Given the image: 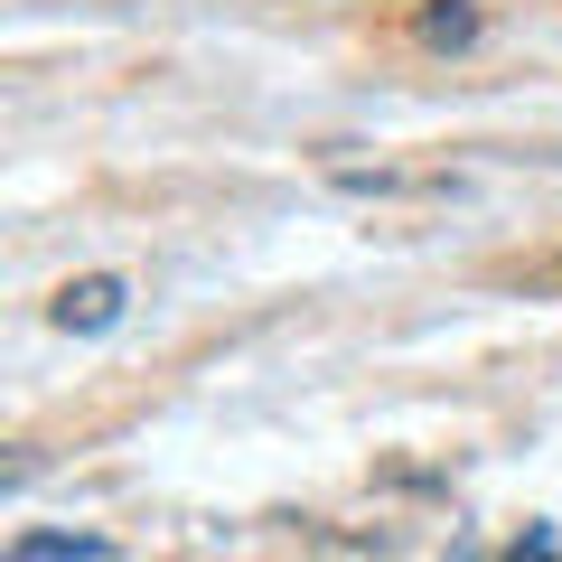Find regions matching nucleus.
Segmentation results:
<instances>
[{
	"mask_svg": "<svg viewBox=\"0 0 562 562\" xmlns=\"http://www.w3.org/2000/svg\"><path fill=\"white\" fill-rule=\"evenodd\" d=\"M506 562H553V535H543V525H535V535H525V543H516V553H506Z\"/></svg>",
	"mask_w": 562,
	"mask_h": 562,
	"instance_id": "obj_4",
	"label": "nucleus"
},
{
	"mask_svg": "<svg viewBox=\"0 0 562 562\" xmlns=\"http://www.w3.org/2000/svg\"><path fill=\"white\" fill-rule=\"evenodd\" d=\"M553 291H562V262H553Z\"/></svg>",
	"mask_w": 562,
	"mask_h": 562,
	"instance_id": "obj_5",
	"label": "nucleus"
},
{
	"mask_svg": "<svg viewBox=\"0 0 562 562\" xmlns=\"http://www.w3.org/2000/svg\"><path fill=\"white\" fill-rule=\"evenodd\" d=\"M47 319H57L66 338H103V328L132 319V281H122V272H85V281H66V291H57Z\"/></svg>",
	"mask_w": 562,
	"mask_h": 562,
	"instance_id": "obj_1",
	"label": "nucleus"
},
{
	"mask_svg": "<svg viewBox=\"0 0 562 562\" xmlns=\"http://www.w3.org/2000/svg\"><path fill=\"white\" fill-rule=\"evenodd\" d=\"M422 38L431 47H469L479 38V10H469V0H431V10H422Z\"/></svg>",
	"mask_w": 562,
	"mask_h": 562,
	"instance_id": "obj_3",
	"label": "nucleus"
},
{
	"mask_svg": "<svg viewBox=\"0 0 562 562\" xmlns=\"http://www.w3.org/2000/svg\"><path fill=\"white\" fill-rule=\"evenodd\" d=\"M113 543L103 535H20L10 543V562H103Z\"/></svg>",
	"mask_w": 562,
	"mask_h": 562,
	"instance_id": "obj_2",
	"label": "nucleus"
}]
</instances>
